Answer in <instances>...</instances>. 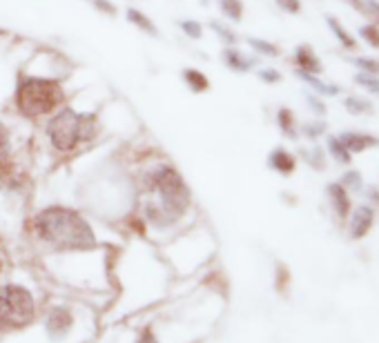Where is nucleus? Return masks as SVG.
Returning a JSON list of instances; mask_svg holds the SVG:
<instances>
[{"label":"nucleus","instance_id":"14","mask_svg":"<svg viewBox=\"0 0 379 343\" xmlns=\"http://www.w3.org/2000/svg\"><path fill=\"white\" fill-rule=\"evenodd\" d=\"M328 194H330V199H333V205H335V210L341 218H346L350 214V199H348V194L346 190L341 188V186H330L328 188Z\"/></svg>","mask_w":379,"mask_h":343},{"label":"nucleus","instance_id":"16","mask_svg":"<svg viewBox=\"0 0 379 343\" xmlns=\"http://www.w3.org/2000/svg\"><path fill=\"white\" fill-rule=\"evenodd\" d=\"M219 7H221L223 16L239 22L243 18V3L241 0H219Z\"/></svg>","mask_w":379,"mask_h":343},{"label":"nucleus","instance_id":"17","mask_svg":"<svg viewBox=\"0 0 379 343\" xmlns=\"http://www.w3.org/2000/svg\"><path fill=\"white\" fill-rule=\"evenodd\" d=\"M326 20H328V24H330V29H333V34L337 36V38H339L341 43H344V47H346V49H352V47H354V38H352V36L346 34L344 27H341V24H339L335 18H330V16H328Z\"/></svg>","mask_w":379,"mask_h":343},{"label":"nucleus","instance_id":"4","mask_svg":"<svg viewBox=\"0 0 379 343\" xmlns=\"http://www.w3.org/2000/svg\"><path fill=\"white\" fill-rule=\"evenodd\" d=\"M96 118L92 114H78L71 107H63L47 122V136L58 152H74L78 145L96 136Z\"/></svg>","mask_w":379,"mask_h":343},{"label":"nucleus","instance_id":"7","mask_svg":"<svg viewBox=\"0 0 379 343\" xmlns=\"http://www.w3.org/2000/svg\"><path fill=\"white\" fill-rule=\"evenodd\" d=\"M69 326H71V314L65 308L52 310L50 318H47V328H50V332H52L54 339H60L63 335H67Z\"/></svg>","mask_w":379,"mask_h":343},{"label":"nucleus","instance_id":"26","mask_svg":"<svg viewBox=\"0 0 379 343\" xmlns=\"http://www.w3.org/2000/svg\"><path fill=\"white\" fill-rule=\"evenodd\" d=\"M277 5L284 11H288V14H299V9H301L299 0H277Z\"/></svg>","mask_w":379,"mask_h":343},{"label":"nucleus","instance_id":"24","mask_svg":"<svg viewBox=\"0 0 379 343\" xmlns=\"http://www.w3.org/2000/svg\"><path fill=\"white\" fill-rule=\"evenodd\" d=\"M90 3H92L96 9H99V11H103V14H109V16L116 14V5L109 3V0H90Z\"/></svg>","mask_w":379,"mask_h":343},{"label":"nucleus","instance_id":"1","mask_svg":"<svg viewBox=\"0 0 379 343\" xmlns=\"http://www.w3.org/2000/svg\"><path fill=\"white\" fill-rule=\"evenodd\" d=\"M192 201L190 188L172 165H158L143 178V214L156 227H167L188 212Z\"/></svg>","mask_w":379,"mask_h":343},{"label":"nucleus","instance_id":"15","mask_svg":"<svg viewBox=\"0 0 379 343\" xmlns=\"http://www.w3.org/2000/svg\"><path fill=\"white\" fill-rule=\"evenodd\" d=\"M9 156H11V143H9V130L0 120V174L7 172L9 167Z\"/></svg>","mask_w":379,"mask_h":343},{"label":"nucleus","instance_id":"9","mask_svg":"<svg viewBox=\"0 0 379 343\" xmlns=\"http://www.w3.org/2000/svg\"><path fill=\"white\" fill-rule=\"evenodd\" d=\"M125 18L134 24V27H139L141 31H145L148 36H152V38H158V29H156V24L152 22V18L145 16L141 9L130 7V9L125 11Z\"/></svg>","mask_w":379,"mask_h":343},{"label":"nucleus","instance_id":"12","mask_svg":"<svg viewBox=\"0 0 379 343\" xmlns=\"http://www.w3.org/2000/svg\"><path fill=\"white\" fill-rule=\"evenodd\" d=\"M268 165H270L273 169H277V172H281V174H290V172L295 169V158H292L290 152L277 147V150L270 154V158H268Z\"/></svg>","mask_w":379,"mask_h":343},{"label":"nucleus","instance_id":"22","mask_svg":"<svg viewBox=\"0 0 379 343\" xmlns=\"http://www.w3.org/2000/svg\"><path fill=\"white\" fill-rule=\"evenodd\" d=\"M328 145H330V152H333L341 163H348V161H350V152L346 150L344 143H341L339 139H330Z\"/></svg>","mask_w":379,"mask_h":343},{"label":"nucleus","instance_id":"5","mask_svg":"<svg viewBox=\"0 0 379 343\" xmlns=\"http://www.w3.org/2000/svg\"><path fill=\"white\" fill-rule=\"evenodd\" d=\"M36 303L27 288L0 286V332L20 330L34 321Z\"/></svg>","mask_w":379,"mask_h":343},{"label":"nucleus","instance_id":"31","mask_svg":"<svg viewBox=\"0 0 379 343\" xmlns=\"http://www.w3.org/2000/svg\"><path fill=\"white\" fill-rule=\"evenodd\" d=\"M346 107H348V109H354V112H359V109H368V105H366V103H359V98H348Z\"/></svg>","mask_w":379,"mask_h":343},{"label":"nucleus","instance_id":"23","mask_svg":"<svg viewBox=\"0 0 379 343\" xmlns=\"http://www.w3.org/2000/svg\"><path fill=\"white\" fill-rule=\"evenodd\" d=\"M299 76H301L305 83H308V85H312L315 90H319L322 94H337V88H328V85H324V83H319V80H317V78L312 76V74L299 71Z\"/></svg>","mask_w":379,"mask_h":343},{"label":"nucleus","instance_id":"33","mask_svg":"<svg viewBox=\"0 0 379 343\" xmlns=\"http://www.w3.org/2000/svg\"><path fill=\"white\" fill-rule=\"evenodd\" d=\"M0 270H3V252H0Z\"/></svg>","mask_w":379,"mask_h":343},{"label":"nucleus","instance_id":"25","mask_svg":"<svg viewBox=\"0 0 379 343\" xmlns=\"http://www.w3.org/2000/svg\"><path fill=\"white\" fill-rule=\"evenodd\" d=\"M364 71H368V74H379V60H371V58H357L354 60Z\"/></svg>","mask_w":379,"mask_h":343},{"label":"nucleus","instance_id":"6","mask_svg":"<svg viewBox=\"0 0 379 343\" xmlns=\"http://www.w3.org/2000/svg\"><path fill=\"white\" fill-rule=\"evenodd\" d=\"M373 227V210L368 205H361L354 210L350 218V237L352 239H361L368 234V230Z\"/></svg>","mask_w":379,"mask_h":343},{"label":"nucleus","instance_id":"10","mask_svg":"<svg viewBox=\"0 0 379 343\" xmlns=\"http://www.w3.org/2000/svg\"><path fill=\"white\" fill-rule=\"evenodd\" d=\"M339 141L344 143V147L350 154L352 152H361V150H366V147H371V145H377V139L368 136V134H341Z\"/></svg>","mask_w":379,"mask_h":343},{"label":"nucleus","instance_id":"11","mask_svg":"<svg viewBox=\"0 0 379 343\" xmlns=\"http://www.w3.org/2000/svg\"><path fill=\"white\" fill-rule=\"evenodd\" d=\"M183 80H186V85L194 94H203L210 90V80H207V76L199 69H192V67L183 69Z\"/></svg>","mask_w":379,"mask_h":343},{"label":"nucleus","instance_id":"30","mask_svg":"<svg viewBox=\"0 0 379 343\" xmlns=\"http://www.w3.org/2000/svg\"><path fill=\"white\" fill-rule=\"evenodd\" d=\"M344 183H348V186L354 188V190H359V188H361V178H359L357 172H350V174H346Z\"/></svg>","mask_w":379,"mask_h":343},{"label":"nucleus","instance_id":"19","mask_svg":"<svg viewBox=\"0 0 379 343\" xmlns=\"http://www.w3.org/2000/svg\"><path fill=\"white\" fill-rule=\"evenodd\" d=\"M210 27L214 29V34L221 38L226 45H235L237 43V36H235V31H230L226 24H221V22H216V20H210Z\"/></svg>","mask_w":379,"mask_h":343},{"label":"nucleus","instance_id":"13","mask_svg":"<svg viewBox=\"0 0 379 343\" xmlns=\"http://www.w3.org/2000/svg\"><path fill=\"white\" fill-rule=\"evenodd\" d=\"M223 63L235 71H248L252 67V60L243 56L239 49H235L232 45L223 49Z\"/></svg>","mask_w":379,"mask_h":343},{"label":"nucleus","instance_id":"20","mask_svg":"<svg viewBox=\"0 0 379 343\" xmlns=\"http://www.w3.org/2000/svg\"><path fill=\"white\" fill-rule=\"evenodd\" d=\"M248 45L254 47L256 52L266 54V56H279V47H275L273 43H268V41H261V38H248Z\"/></svg>","mask_w":379,"mask_h":343},{"label":"nucleus","instance_id":"21","mask_svg":"<svg viewBox=\"0 0 379 343\" xmlns=\"http://www.w3.org/2000/svg\"><path fill=\"white\" fill-rule=\"evenodd\" d=\"M179 27L183 29V34L190 36V38H201V36H203V27H201V22H197V20H181Z\"/></svg>","mask_w":379,"mask_h":343},{"label":"nucleus","instance_id":"27","mask_svg":"<svg viewBox=\"0 0 379 343\" xmlns=\"http://www.w3.org/2000/svg\"><path fill=\"white\" fill-rule=\"evenodd\" d=\"M259 78H261L263 83H279V80H281V74L275 71V69H261V71H259Z\"/></svg>","mask_w":379,"mask_h":343},{"label":"nucleus","instance_id":"29","mask_svg":"<svg viewBox=\"0 0 379 343\" xmlns=\"http://www.w3.org/2000/svg\"><path fill=\"white\" fill-rule=\"evenodd\" d=\"M359 85H364V88H368L371 92H379V80L371 78V76H366V74H361V76H357Z\"/></svg>","mask_w":379,"mask_h":343},{"label":"nucleus","instance_id":"2","mask_svg":"<svg viewBox=\"0 0 379 343\" xmlns=\"http://www.w3.org/2000/svg\"><path fill=\"white\" fill-rule=\"evenodd\" d=\"M32 230L36 239L54 250H90L96 245V237L88 220L63 205L41 210L32 220Z\"/></svg>","mask_w":379,"mask_h":343},{"label":"nucleus","instance_id":"28","mask_svg":"<svg viewBox=\"0 0 379 343\" xmlns=\"http://www.w3.org/2000/svg\"><path fill=\"white\" fill-rule=\"evenodd\" d=\"M361 36L366 41H371L375 47H379V29L377 27H364L361 29Z\"/></svg>","mask_w":379,"mask_h":343},{"label":"nucleus","instance_id":"18","mask_svg":"<svg viewBox=\"0 0 379 343\" xmlns=\"http://www.w3.org/2000/svg\"><path fill=\"white\" fill-rule=\"evenodd\" d=\"M277 120H279V127L284 130L288 136H295V118H292V112L290 109H279L277 114Z\"/></svg>","mask_w":379,"mask_h":343},{"label":"nucleus","instance_id":"32","mask_svg":"<svg viewBox=\"0 0 379 343\" xmlns=\"http://www.w3.org/2000/svg\"><path fill=\"white\" fill-rule=\"evenodd\" d=\"M141 343H156V341H154V339H152V335H145V337H143V341H141Z\"/></svg>","mask_w":379,"mask_h":343},{"label":"nucleus","instance_id":"3","mask_svg":"<svg viewBox=\"0 0 379 343\" xmlns=\"http://www.w3.org/2000/svg\"><path fill=\"white\" fill-rule=\"evenodd\" d=\"M14 98H16L18 112L22 116L41 118L47 114H54L56 109L65 103V90H63V85L54 78H41V76L20 74Z\"/></svg>","mask_w":379,"mask_h":343},{"label":"nucleus","instance_id":"8","mask_svg":"<svg viewBox=\"0 0 379 343\" xmlns=\"http://www.w3.org/2000/svg\"><path fill=\"white\" fill-rule=\"evenodd\" d=\"M295 60H297V65L301 71L305 74H319L322 71V63H319V58H317L312 54V49L308 45H301L297 47V52H295Z\"/></svg>","mask_w":379,"mask_h":343}]
</instances>
